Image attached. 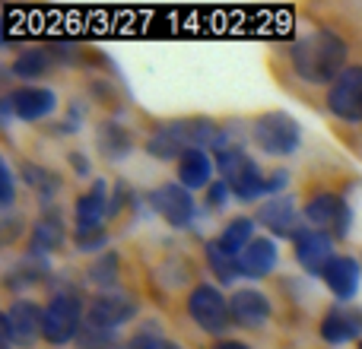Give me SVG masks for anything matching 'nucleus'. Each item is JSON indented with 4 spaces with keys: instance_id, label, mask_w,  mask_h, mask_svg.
I'll return each instance as SVG.
<instances>
[{
    "instance_id": "f257e3e1",
    "label": "nucleus",
    "mask_w": 362,
    "mask_h": 349,
    "mask_svg": "<svg viewBox=\"0 0 362 349\" xmlns=\"http://www.w3.org/2000/svg\"><path fill=\"white\" fill-rule=\"evenodd\" d=\"M346 54H350L346 42L331 29H315L289 45V64H293L296 76L315 83V86L318 83L331 86L346 70Z\"/></svg>"
},
{
    "instance_id": "f03ea898",
    "label": "nucleus",
    "mask_w": 362,
    "mask_h": 349,
    "mask_svg": "<svg viewBox=\"0 0 362 349\" xmlns=\"http://www.w3.org/2000/svg\"><path fill=\"white\" fill-rule=\"evenodd\" d=\"M219 127L210 118H185L175 124H165L153 134L146 153L156 159H181L191 150H213Z\"/></svg>"
},
{
    "instance_id": "7ed1b4c3",
    "label": "nucleus",
    "mask_w": 362,
    "mask_h": 349,
    "mask_svg": "<svg viewBox=\"0 0 362 349\" xmlns=\"http://www.w3.org/2000/svg\"><path fill=\"white\" fill-rule=\"evenodd\" d=\"M86 312H83V302L76 292L61 289V292L51 295V302L45 305V321H42V337L51 346H67L80 337V331L86 324Z\"/></svg>"
},
{
    "instance_id": "20e7f679",
    "label": "nucleus",
    "mask_w": 362,
    "mask_h": 349,
    "mask_svg": "<svg viewBox=\"0 0 362 349\" xmlns=\"http://www.w3.org/2000/svg\"><path fill=\"white\" fill-rule=\"evenodd\" d=\"M251 140L267 156H293L302 143L299 121L286 112H264L251 124Z\"/></svg>"
},
{
    "instance_id": "39448f33",
    "label": "nucleus",
    "mask_w": 362,
    "mask_h": 349,
    "mask_svg": "<svg viewBox=\"0 0 362 349\" xmlns=\"http://www.w3.org/2000/svg\"><path fill=\"white\" fill-rule=\"evenodd\" d=\"M187 314H191V321L200 327V331L219 337V333L229 331L232 308H229V299H226L216 286L200 283V286H194L191 295H187Z\"/></svg>"
},
{
    "instance_id": "423d86ee",
    "label": "nucleus",
    "mask_w": 362,
    "mask_h": 349,
    "mask_svg": "<svg viewBox=\"0 0 362 349\" xmlns=\"http://www.w3.org/2000/svg\"><path fill=\"white\" fill-rule=\"evenodd\" d=\"M302 213H305L308 229L325 232V235H331L334 242H337V238H344L346 232H350V223H353L350 203H346L344 197H337V194H331V191L315 194V197L305 203V210H302Z\"/></svg>"
},
{
    "instance_id": "0eeeda50",
    "label": "nucleus",
    "mask_w": 362,
    "mask_h": 349,
    "mask_svg": "<svg viewBox=\"0 0 362 349\" xmlns=\"http://www.w3.org/2000/svg\"><path fill=\"white\" fill-rule=\"evenodd\" d=\"M42 321L45 308L35 302H13L0 318V337H4V349L10 346H32L42 337Z\"/></svg>"
},
{
    "instance_id": "6e6552de",
    "label": "nucleus",
    "mask_w": 362,
    "mask_h": 349,
    "mask_svg": "<svg viewBox=\"0 0 362 349\" xmlns=\"http://www.w3.org/2000/svg\"><path fill=\"white\" fill-rule=\"evenodd\" d=\"M255 219L264 229H270V235H276V238H293L296 242V238L305 232V213L299 210L296 197H289V194L264 200V203L257 206Z\"/></svg>"
},
{
    "instance_id": "1a4fd4ad",
    "label": "nucleus",
    "mask_w": 362,
    "mask_h": 349,
    "mask_svg": "<svg viewBox=\"0 0 362 349\" xmlns=\"http://www.w3.org/2000/svg\"><path fill=\"white\" fill-rule=\"evenodd\" d=\"M327 112L346 124L362 121V67H346L327 89Z\"/></svg>"
},
{
    "instance_id": "9d476101",
    "label": "nucleus",
    "mask_w": 362,
    "mask_h": 349,
    "mask_svg": "<svg viewBox=\"0 0 362 349\" xmlns=\"http://www.w3.org/2000/svg\"><path fill=\"white\" fill-rule=\"evenodd\" d=\"M150 203H153V210L172 225V229H187V225L194 223V213H197V203H194L191 191L181 187L178 181L156 187V191L150 194Z\"/></svg>"
},
{
    "instance_id": "9b49d317",
    "label": "nucleus",
    "mask_w": 362,
    "mask_h": 349,
    "mask_svg": "<svg viewBox=\"0 0 362 349\" xmlns=\"http://www.w3.org/2000/svg\"><path fill=\"white\" fill-rule=\"evenodd\" d=\"M57 108V95L45 86H23L4 99V114H16L19 121H42Z\"/></svg>"
},
{
    "instance_id": "f8f14e48",
    "label": "nucleus",
    "mask_w": 362,
    "mask_h": 349,
    "mask_svg": "<svg viewBox=\"0 0 362 349\" xmlns=\"http://www.w3.org/2000/svg\"><path fill=\"white\" fill-rule=\"evenodd\" d=\"M293 248H296L299 267L312 276H325V270L331 267V261L337 257L334 254V238L325 235V232H318V229H305L293 242Z\"/></svg>"
},
{
    "instance_id": "ddd939ff",
    "label": "nucleus",
    "mask_w": 362,
    "mask_h": 349,
    "mask_svg": "<svg viewBox=\"0 0 362 349\" xmlns=\"http://www.w3.org/2000/svg\"><path fill=\"white\" fill-rule=\"evenodd\" d=\"M134 314H137L134 299H127V295H121V292H102L99 299L89 305L86 324L99 327V331H118V327L127 324Z\"/></svg>"
},
{
    "instance_id": "4468645a",
    "label": "nucleus",
    "mask_w": 362,
    "mask_h": 349,
    "mask_svg": "<svg viewBox=\"0 0 362 349\" xmlns=\"http://www.w3.org/2000/svg\"><path fill=\"white\" fill-rule=\"evenodd\" d=\"M229 308H232V321L242 327H261L270 318V299L255 286L235 289L229 295Z\"/></svg>"
},
{
    "instance_id": "2eb2a0df",
    "label": "nucleus",
    "mask_w": 362,
    "mask_h": 349,
    "mask_svg": "<svg viewBox=\"0 0 362 349\" xmlns=\"http://www.w3.org/2000/svg\"><path fill=\"white\" fill-rule=\"evenodd\" d=\"M325 286L331 289V295H337L340 302H350L356 299L359 292V283H362V264L356 257H346V254H337L331 261V267L325 270Z\"/></svg>"
},
{
    "instance_id": "dca6fc26",
    "label": "nucleus",
    "mask_w": 362,
    "mask_h": 349,
    "mask_svg": "<svg viewBox=\"0 0 362 349\" xmlns=\"http://www.w3.org/2000/svg\"><path fill=\"white\" fill-rule=\"evenodd\" d=\"M362 333V312L350 305H334L321 321V337L331 346H344Z\"/></svg>"
},
{
    "instance_id": "f3484780",
    "label": "nucleus",
    "mask_w": 362,
    "mask_h": 349,
    "mask_svg": "<svg viewBox=\"0 0 362 349\" xmlns=\"http://www.w3.org/2000/svg\"><path fill=\"white\" fill-rule=\"evenodd\" d=\"M276 261H280V251H276L274 238H255V242L238 254V273H242L245 280H261V276L274 273Z\"/></svg>"
},
{
    "instance_id": "a211bd4d",
    "label": "nucleus",
    "mask_w": 362,
    "mask_h": 349,
    "mask_svg": "<svg viewBox=\"0 0 362 349\" xmlns=\"http://www.w3.org/2000/svg\"><path fill=\"white\" fill-rule=\"evenodd\" d=\"M213 172H216V159L210 156L206 150H191L178 159V184L187 187V191H200V187H210Z\"/></svg>"
},
{
    "instance_id": "6ab92c4d",
    "label": "nucleus",
    "mask_w": 362,
    "mask_h": 349,
    "mask_svg": "<svg viewBox=\"0 0 362 349\" xmlns=\"http://www.w3.org/2000/svg\"><path fill=\"white\" fill-rule=\"evenodd\" d=\"M108 206H112V197H108L105 181L102 178L93 181V187L76 200V210H74L76 229H95V225H102V219L108 216Z\"/></svg>"
},
{
    "instance_id": "aec40b11",
    "label": "nucleus",
    "mask_w": 362,
    "mask_h": 349,
    "mask_svg": "<svg viewBox=\"0 0 362 349\" xmlns=\"http://www.w3.org/2000/svg\"><path fill=\"white\" fill-rule=\"evenodd\" d=\"M61 244H64V223H61V216H57V213H45V216L35 223L32 235H29V254L32 257H42V261H45V257L54 254Z\"/></svg>"
},
{
    "instance_id": "412c9836",
    "label": "nucleus",
    "mask_w": 362,
    "mask_h": 349,
    "mask_svg": "<svg viewBox=\"0 0 362 349\" xmlns=\"http://www.w3.org/2000/svg\"><path fill=\"white\" fill-rule=\"evenodd\" d=\"M255 219H248V216H235V219H229V225L223 229V235L216 238L219 244H223L229 254H242L245 248H248L251 242H255Z\"/></svg>"
},
{
    "instance_id": "4be33fe9",
    "label": "nucleus",
    "mask_w": 362,
    "mask_h": 349,
    "mask_svg": "<svg viewBox=\"0 0 362 349\" xmlns=\"http://www.w3.org/2000/svg\"><path fill=\"white\" fill-rule=\"evenodd\" d=\"M206 264H210V270H213V276H216L219 283H235L238 276V257L235 254H229V251L223 248V244L213 238V242H206Z\"/></svg>"
},
{
    "instance_id": "5701e85b",
    "label": "nucleus",
    "mask_w": 362,
    "mask_h": 349,
    "mask_svg": "<svg viewBox=\"0 0 362 349\" xmlns=\"http://www.w3.org/2000/svg\"><path fill=\"white\" fill-rule=\"evenodd\" d=\"M89 280H93L99 289H105V292H115V286H118V280H121L118 254H115V251H105V254L95 257L93 267H89Z\"/></svg>"
},
{
    "instance_id": "b1692460",
    "label": "nucleus",
    "mask_w": 362,
    "mask_h": 349,
    "mask_svg": "<svg viewBox=\"0 0 362 349\" xmlns=\"http://www.w3.org/2000/svg\"><path fill=\"white\" fill-rule=\"evenodd\" d=\"M99 150L105 153L112 162H118V159H124L127 153H131V134L121 124H102L99 127Z\"/></svg>"
},
{
    "instance_id": "393cba45",
    "label": "nucleus",
    "mask_w": 362,
    "mask_h": 349,
    "mask_svg": "<svg viewBox=\"0 0 362 349\" xmlns=\"http://www.w3.org/2000/svg\"><path fill=\"white\" fill-rule=\"evenodd\" d=\"M48 70V54H45L42 48H29L23 51V54L16 57V61L10 64V73L16 76V80L29 83V80H38V76Z\"/></svg>"
},
{
    "instance_id": "a878e982",
    "label": "nucleus",
    "mask_w": 362,
    "mask_h": 349,
    "mask_svg": "<svg viewBox=\"0 0 362 349\" xmlns=\"http://www.w3.org/2000/svg\"><path fill=\"white\" fill-rule=\"evenodd\" d=\"M45 273H48V264H45L42 257H32V254H25V261H19L16 267L10 270V276H6V286H10V289L32 286V283H38Z\"/></svg>"
},
{
    "instance_id": "bb28decb",
    "label": "nucleus",
    "mask_w": 362,
    "mask_h": 349,
    "mask_svg": "<svg viewBox=\"0 0 362 349\" xmlns=\"http://www.w3.org/2000/svg\"><path fill=\"white\" fill-rule=\"evenodd\" d=\"M23 178L38 191L42 203H51V197L61 191V178L48 169H38V165H23Z\"/></svg>"
},
{
    "instance_id": "cd10ccee",
    "label": "nucleus",
    "mask_w": 362,
    "mask_h": 349,
    "mask_svg": "<svg viewBox=\"0 0 362 349\" xmlns=\"http://www.w3.org/2000/svg\"><path fill=\"white\" fill-rule=\"evenodd\" d=\"M76 349H121V340L115 331H99V327H83L76 337Z\"/></svg>"
},
{
    "instance_id": "c85d7f7f",
    "label": "nucleus",
    "mask_w": 362,
    "mask_h": 349,
    "mask_svg": "<svg viewBox=\"0 0 362 349\" xmlns=\"http://www.w3.org/2000/svg\"><path fill=\"white\" fill-rule=\"evenodd\" d=\"M76 248L80 251H99L105 248V229L95 225V229H76Z\"/></svg>"
},
{
    "instance_id": "c756f323",
    "label": "nucleus",
    "mask_w": 362,
    "mask_h": 349,
    "mask_svg": "<svg viewBox=\"0 0 362 349\" xmlns=\"http://www.w3.org/2000/svg\"><path fill=\"white\" fill-rule=\"evenodd\" d=\"M131 349H181V346L172 343V340H165V337H156V333H150V327H146V333H140V337L131 343Z\"/></svg>"
},
{
    "instance_id": "7c9ffc66",
    "label": "nucleus",
    "mask_w": 362,
    "mask_h": 349,
    "mask_svg": "<svg viewBox=\"0 0 362 349\" xmlns=\"http://www.w3.org/2000/svg\"><path fill=\"white\" fill-rule=\"evenodd\" d=\"M229 197H232V191H229V184H226L223 178H216L210 187H206V203H210L213 210L226 206V203H229Z\"/></svg>"
},
{
    "instance_id": "2f4dec72",
    "label": "nucleus",
    "mask_w": 362,
    "mask_h": 349,
    "mask_svg": "<svg viewBox=\"0 0 362 349\" xmlns=\"http://www.w3.org/2000/svg\"><path fill=\"white\" fill-rule=\"evenodd\" d=\"M0 184H4V197H0V206H13V191H16V184H13V172L6 162H0Z\"/></svg>"
},
{
    "instance_id": "473e14b6",
    "label": "nucleus",
    "mask_w": 362,
    "mask_h": 349,
    "mask_svg": "<svg viewBox=\"0 0 362 349\" xmlns=\"http://www.w3.org/2000/svg\"><path fill=\"white\" fill-rule=\"evenodd\" d=\"M70 165L76 169V174H89V159L83 153H70Z\"/></svg>"
},
{
    "instance_id": "72a5a7b5",
    "label": "nucleus",
    "mask_w": 362,
    "mask_h": 349,
    "mask_svg": "<svg viewBox=\"0 0 362 349\" xmlns=\"http://www.w3.org/2000/svg\"><path fill=\"white\" fill-rule=\"evenodd\" d=\"M213 349H251L248 343H242V340H219Z\"/></svg>"
},
{
    "instance_id": "f704fd0d",
    "label": "nucleus",
    "mask_w": 362,
    "mask_h": 349,
    "mask_svg": "<svg viewBox=\"0 0 362 349\" xmlns=\"http://www.w3.org/2000/svg\"><path fill=\"white\" fill-rule=\"evenodd\" d=\"M359 349H362V343H359Z\"/></svg>"
}]
</instances>
